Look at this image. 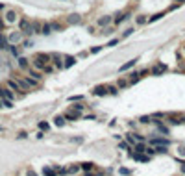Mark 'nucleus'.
<instances>
[{"label": "nucleus", "mask_w": 185, "mask_h": 176, "mask_svg": "<svg viewBox=\"0 0 185 176\" xmlns=\"http://www.w3.org/2000/svg\"><path fill=\"white\" fill-rule=\"evenodd\" d=\"M43 172H44V176H56V171H52V169H48V167H44Z\"/></svg>", "instance_id": "27"}, {"label": "nucleus", "mask_w": 185, "mask_h": 176, "mask_svg": "<svg viewBox=\"0 0 185 176\" xmlns=\"http://www.w3.org/2000/svg\"><path fill=\"white\" fill-rule=\"evenodd\" d=\"M50 56H52V60H54L56 67H57V69H61V67H63V63H61V56H59V54H50Z\"/></svg>", "instance_id": "9"}, {"label": "nucleus", "mask_w": 185, "mask_h": 176, "mask_svg": "<svg viewBox=\"0 0 185 176\" xmlns=\"http://www.w3.org/2000/svg\"><path fill=\"white\" fill-rule=\"evenodd\" d=\"M85 176H95V174H91V172H85Z\"/></svg>", "instance_id": "45"}, {"label": "nucleus", "mask_w": 185, "mask_h": 176, "mask_svg": "<svg viewBox=\"0 0 185 176\" xmlns=\"http://www.w3.org/2000/svg\"><path fill=\"white\" fill-rule=\"evenodd\" d=\"M139 122H141V124H150V122H152V117L144 115V117H141V119H139Z\"/></svg>", "instance_id": "21"}, {"label": "nucleus", "mask_w": 185, "mask_h": 176, "mask_svg": "<svg viewBox=\"0 0 185 176\" xmlns=\"http://www.w3.org/2000/svg\"><path fill=\"white\" fill-rule=\"evenodd\" d=\"M126 137H128V143H131V145H135V143H139V141L135 139V133H128V136H126Z\"/></svg>", "instance_id": "24"}, {"label": "nucleus", "mask_w": 185, "mask_h": 176, "mask_svg": "<svg viewBox=\"0 0 185 176\" xmlns=\"http://www.w3.org/2000/svg\"><path fill=\"white\" fill-rule=\"evenodd\" d=\"M181 172L185 174V161H181Z\"/></svg>", "instance_id": "42"}, {"label": "nucleus", "mask_w": 185, "mask_h": 176, "mask_svg": "<svg viewBox=\"0 0 185 176\" xmlns=\"http://www.w3.org/2000/svg\"><path fill=\"white\" fill-rule=\"evenodd\" d=\"M8 87H9V89H13V91H22L17 80H9V82H8Z\"/></svg>", "instance_id": "8"}, {"label": "nucleus", "mask_w": 185, "mask_h": 176, "mask_svg": "<svg viewBox=\"0 0 185 176\" xmlns=\"http://www.w3.org/2000/svg\"><path fill=\"white\" fill-rule=\"evenodd\" d=\"M2 130H4V128H2V126H0V132H2Z\"/></svg>", "instance_id": "46"}, {"label": "nucleus", "mask_w": 185, "mask_h": 176, "mask_svg": "<svg viewBox=\"0 0 185 176\" xmlns=\"http://www.w3.org/2000/svg\"><path fill=\"white\" fill-rule=\"evenodd\" d=\"M39 128L41 130H48V122H39Z\"/></svg>", "instance_id": "35"}, {"label": "nucleus", "mask_w": 185, "mask_h": 176, "mask_svg": "<svg viewBox=\"0 0 185 176\" xmlns=\"http://www.w3.org/2000/svg\"><path fill=\"white\" fill-rule=\"evenodd\" d=\"M183 52H185V45H183Z\"/></svg>", "instance_id": "47"}, {"label": "nucleus", "mask_w": 185, "mask_h": 176, "mask_svg": "<svg viewBox=\"0 0 185 176\" xmlns=\"http://www.w3.org/2000/svg\"><path fill=\"white\" fill-rule=\"evenodd\" d=\"M68 22H71V24H76V22H80V15H71V17H68Z\"/></svg>", "instance_id": "23"}, {"label": "nucleus", "mask_w": 185, "mask_h": 176, "mask_svg": "<svg viewBox=\"0 0 185 176\" xmlns=\"http://www.w3.org/2000/svg\"><path fill=\"white\" fill-rule=\"evenodd\" d=\"M128 17H130V13H120V15H117V17H115V24H120V22L126 21Z\"/></svg>", "instance_id": "11"}, {"label": "nucleus", "mask_w": 185, "mask_h": 176, "mask_svg": "<svg viewBox=\"0 0 185 176\" xmlns=\"http://www.w3.org/2000/svg\"><path fill=\"white\" fill-rule=\"evenodd\" d=\"M80 117V113H74V111H68V113H65V119H68V121H76Z\"/></svg>", "instance_id": "14"}, {"label": "nucleus", "mask_w": 185, "mask_h": 176, "mask_svg": "<svg viewBox=\"0 0 185 176\" xmlns=\"http://www.w3.org/2000/svg\"><path fill=\"white\" fill-rule=\"evenodd\" d=\"M11 46V52H13V56H19V50H17V46L15 45H9Z\"/></svg>", "instance_id": "36"}, {"label": "nucleus", "mask_w": 185, "mask_h": 176, "mask_svg": "<svg viewBox=\"0 0 185 176\" xmlns=\"http://www.w3.org/2000/svg\"><path fill=\"white\" fill-rule=\"evenodd\" d=\"M44 72H46V74H50V72H54V67H48V65H46V67H44Z\"/></svg>", "instance_id": "37"}, {"label": "nucleus", "mask_w": 185, "mask_h": 176, "mask_svg": "<svg viewBox=\"0 0 185 176\" xmlns=\"http://www.w3.org/2000/svg\"><path fill=\"white\" fill-rule=\"evenodd\" d=\"M169 143H170V141L167 137H154V139H150V145H152V146H159V145H167V146H169Z\"/></svg>", "instance_id": "3"}, {"label": "nucleus", "mask_w": 185, "mask_h": 176, "mask_svg": "<svg viewBox=\"0 0 185 176\" xmlns=\"http://www.w3.org/2000/svg\"><path fill=\"white\" fill-rule=\"evenodd\" d=\"M128 85H130L128 80H122V78L117 80V87H119V89H124V87H128Z\"/></svg>", "instance_id": "13"}, {"label": "nucleus", "mask_w": 185, "mask_h": 176, "mask_svg": "<svg viewBox=\"0 0 185 176\" xmlns=\"http://www.w3.org/2000/svg\"><path fill=\"white\" fill-rule=\"evenodd\" d=\"M119 148H120V150H128V148H130V145L126 143V141H120V143H119Z\"/></svg>", "instance_id": "30"}, {"label": "nucleus", "mask_w": 185, "mask_h": 176, "mask_svg": "<svg viewBox=\"0 0 185 176\" xmlns=\"http://www.w3.org/2000/svg\"><path fill=\"white\" fill-rule=\"evenodd\" d=\"M41 33H44V35L52 33V24H43V30H41Z\"/></svg>", "instance_id": "19"}, {"label": "nucleus", "mask_w": 185, "mask_h": 176, "mask_svg": "<svg viewBox=\"0 0 185 176\" xmlns=\"http://www.w3.org/2000/svg\"><path fill=\"white\" fill-rule=\"evenodd\" d=\"M82 167H83V171H91V169H95V165H92V163H82Z\"/></svg>", "instance_id": "32"}, {"label": "nucleus", "mask_w": 185, "mask_h": 176, "mask_svg": "<svg viewBox=\"0 0 185 176\" xmlns=\"http://www.w3.org/2000/svg\"><path fill=\"white\" fill-rule=\"evenodd\" d=\"M137 82H139V74H137V72H133V74H131V78H130V85L137 84Z\"/></svg>", "instance_id": "26"}, {"label": "nucleus", "mask_w": 185, "mask_h": 176, "mask_svg": "<svg viewBox=\"0 0 185 176\" xmlns=\"http://www.w3.org/2000/svg\"><path fill=\"white\" fill-rule=\"evenodd\" d=\"M20 39H22L20 32H13V33H9V37H8L9 45H17V43H20Z\"/></svg>", "instance_id": "4"}, {"label": "nucleus", "mask_w": 185, "mask_h": 176, "mask_svg": "<svg viewBox=\"0 0 185 176\" xmlns=\"http://www.w3.org/2000/svg\"><path fill=\"white\" fill-rule=\"evenodd\" d=\"M83 108H85V106H82V104H76V106H72V109L76 111V113H82V111H83Z\"/></svg>", "instance_id": "29"}, {"label": "nucleus", "mask_w": 185, "mask_h": 176, "mask_svg": "<svg viewBox=\"0 0 185 176\" xmlns=\"http://www.w3.org/2000/svg\"><path fill=\"white\" fill-rule=\"evenodd\" d=\"M178 152H180V154H181V156H185V146L181 145V146H180V148H178Z\"/></svg>", "instance_id": "40"}, {"label": "nucleus", "mask_w": 185, "mask_h": 176, "mask_svg": "<svg viewBox=\"0 0 185 176\" xmlns=\"http://www.w3.org/2000/svg\"><path fill=\"white\" fill-rule=\"evenodd\" d=\"M74 63H76V60H74L72 56H67V57H65V65H63V67H72Z\"/></svg>", "instance_id": "15"}, {"label": "nucleus", "mask_w": 185, "mask_h": 176, "mask_svg": "<svg viewBox=\"0 0 185 176\" xmlns=\"http://www.w3.org/2000/svg\"><path fill=\"white\" fill-rule=\"evenodd\" d=\"M78 171H80V165H71V167L67 169V172H68V174H76Z\"/></svg>", "instance_id": "20"}, {"label": "nucleus", "mask_w": 185, "mask_h": 176, "mask_svg": "<svg viewBox=\"0 0 185 176\" xmlns=\"http://www.w3.org/2000/svg\"><path fill=\"white\" fill-rule=\"evenodd\" d=\"M28 176H37V174L33 172V171H28Z\"/></svg>", "instance_id": "43"}, {"label": "nucleus", "mask_w": 185, "mask_h": 176, "mask_svg": "<svg viewBox=\"0 0 185 176\" xmlns=\"http://www.w3.org/2000/svg\"><path fill=\"white\" fill-rule=\"evenodd\" d=\"M113 22V17L111 15H104V17H100V19L96 21V24L98 26H107V24H111Z\"/></svg>", "instance_id": "5"}, {"label": "nucleus", "mask_w": 185, "mask_h": 176, "mask_svg": "<svg viewBox=\"0 0 185 176\" xmlns=\"http://www.w3.org/2000/svg\"><path fill=\"white\" fill-rule=\"evenodd\" d=\"M176 2H178V4H183V2H185V0H176Z\"/></svg>", "instance_id": "44"}, {"label": "nucleus", "mask_w": 185, "mask_h": 176, "mask_svg": "<svg viewBox=\"0 0 185 176\" xmlns=\"http://www.w3.org/2000/svg\"><path fill=\"white\" fill-rule=\"evenodd\" d=\"M117 43H119V39H111V41H109V43H107V46H115Z\"/></svg>", "instance_id": "38"}, {"label": "nucleus", "mask_w": 185, "mask_h": 176, "mask_svg": "<svg viewBox=\"0 0 185 176\" xmlns=\"http://www.w3.org/2000/svg\"><path fill=\"white\" fill-rule=\"evenodd\" d=\"M52 30H61V26L57 24V22H54V24H52Z\"/></svg>", "instance_id": "41"}, {"label": "nucleus", "mask_w": 185, "mask_h": 176, "mask_svg": "<svg viewBox=\"0 0 185 176\" xmlns=\"http://www.w3.org/2000/svg\"><path fill=\"white\" fill-rule=\"evenodd\" d=\"M131 33H133V28H130V30H126V32H124V37H128V35H131Z\"/></svg>", "instance_id": "39"}, {"label": "nucleus", "mask_w": 185, "mask_h": 176, "mask_svg": "<svg viewBox=\"0 0 185 176\" xmlns=\"http://www.w3.org/2000/svg\"><path fill=\"white\" fill-rule=\"evenodd\" d=\"M167 70H169V67H167L165 63H157V65H155V67L152 69V74H154V76H159V74L167 72Z\"/></svg>", "instance_id": "2"}, {"label": "nucleus", "mask_w": 185, "mask_h": 176, "mask_svg": "<svg viewBox=\"0 0 185 176\" xmlns=\"http://www.w3.org/2000/svg\"><path fill=\"white\" fill-rule=\"evenodd\" d=\"M135 63H137V60H130L128 63H124V65H122V67H120V72H124V70H128V69H131V67H133V65H135Z\"/></svg>", "instance_id": "10"}, {"label": "nucleus", "mask_w": 185, "mask_h": 176, "mask_svg": "<svg viewBox=\"0 0 185 176\" xmlns=\"http://www.w3.org/2000/svg\"><path fill=\"white\" fill-rule=\"evenodd\" d=\"M117 89H119L117 85H107V93H109V95H117V93H119Z\"/></svg>", "instance_id": "22"}, {"label": "nucleus", "mask_w": 185, "mask_h": 176, "mask_svg": "<svg viewBox=\"0 0 185 176\" xmlns=\"http://www.w3.org/2000/svg\"><path fill=\"white\" fill-rule=\"evenodd\" d=\"M135 21H137V24H146V22H148V17L139 15V17H135Z\"/></svg>", "instance_id": "18"}, {"label": "nucleus", "mask_w": 185, "mask_h": 176, "mask_svg": "<svg viewBox=\"0 0 185 176\" xmlns=\"http://www.w3.org/2000/svg\"><path fill=\"white\" fill-rule=\"evenodd\" d=\"M30 76H32V78H35V80H41L43 78V74L39 72V70H33V69H30Z\"/></svg>", "instance_id": "16"}, {"label": "nucleus", "mask_w": 185, "mask_h": 176, "mask_svg": "<svg viewBox=\"0 0 185 176\" xmlns=\"http://www.w3.org/2000/svg\"><path fill=\"white\" fill-rule=\"evenodd\" d=\"M56 124L57 126H63V124H65V119H63V117H56Z\"/></svg>", "instance_id": "33"}, {"label": "nucleus", "mask_w": 185, "mask_h": 176, "mask_svg": "<svg viewBox=\"0 0 185 176\" xmlns=\"http://www.w3.org/2000/svg\"><path fill=\"white\" fill-rule=\"evenodd\" d=\"M8 46H9V41L4 35H0V48H8Z\"/></svg>", "instance_id": "17"}, {"label": "nucleus", "mask_w": 185, "mask_h": 176, "mask_svg": "<svg viewBox=\"0 0 185 176\" xmlns=\"http://www.w3.org/2000/svg\"><path fill=\"white\" fill-rule=\"evenodd\" d=\"M17 21V11L15 9H9V11H6V22H15Z\"/></svg>", "instance_id": "7"}, {"label": "nucleus", "mask_w": 185, "mask_h": 176, "mask_svg": "<svg viewBox=\"0 0 185 176\" xmlns=\"http://www.w3.org/2000/svg\"><path fill=\"white\" fill-rule=\"evenodd\" d=\"M68 100H71V102H76V100H78V102H80V100H83V97H82V95H72Z\"/></svg>", "instance_id": "31"}, {"label": "nucleus", "mask_w": 185, "mask_h": 176, "mask_svg": "<svg viewBox=\"0 0 185 176\" xmlns=\"http://www.w3.org/2000/svg\"><path fill=\"white\" fill-rule=\"evenodd\" d=\"M100 50H102V46H92L89 52H91V54H96V52H100Z\"/></svg>", "instance_id": "34"}, {"label": "nucleus", "mask_w": 185, "mask_h": 176, "mask_svg": "<svg viewBox=\"0 0 185 176\" xmlns=\"http://www.w3.org/2000/svg\"><path fill=\"white\" fill-rule=\"evenodd\" d=\"M20 32H24L26 35H32V33H33V24H32L30 21L22 19V21H20Z\"/></svg>", "instance_id": "1"}, {"label": "nucleus", "mask_w": 185, "mask_h": 176, "mask_svg": "<svg viewBox=\"0 0 185 176\" xmlns=\"http://www.w3.org/2000/svg\"><path fill=\"white\" fill-rule=\"evenodd\" d=\"M19 65H20L22 69H26V67H28V60H26V57H19Z\"/></svg>", "instance_id": "28"}, {"label": "nucleus", "mask_w": 185, "mask_h": 176, "mask_svg": "<svg viewBox=\"0 0 185 176\" xmlns=\"http://www.w3.org/2000/svg\"><path fill=\"white\" fill-rule=\"evenodd\" d=\"M0 108H13V102L8 98H0Z\"/></svg>", "instance_id": "12"}, {"label": "nucleus", "mask_w": 185, "mask_h": 176, "mask_svg": "<svg viewBox=\"0 0 185 176\" xmlns=\"http://www.w3.org/2000/svg\"><path fill=\"white\" fill-rule=\"evenodd\" d=\"M92 95H96V97H104V95H107V87H106V85H96L95 89H92Z\"/></svg>", "instance_id": "6"}, {"label": "nucleus", "mask_w": 185, "mask_h": 176, "mask_svg": "<svg viewBox=\"0 0 185 176\" xmlns=\"http://www.w3.org/2000/svg\"><path fill=\"white\" fill-rule=\"evenodd\" d=\"M165 13H157V15H152V17H148V22H154V21H159L161 17H163Z\"/></svg>", "instance_id": "25"}]
</instances>
